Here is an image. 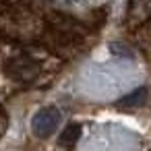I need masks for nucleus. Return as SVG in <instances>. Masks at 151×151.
Masks as SVG:
<instances>
[{"label": "nucleus", "instance_id": "7ed1b4c3", "mask_svg": "<svg viewBox=\"0 0 151 151\" xmlns=\"http://www.w3.org/2000/svg\"><path fill=\"white\" fill-rule=\"evenodd\" d=\"M79 134H81V126L79 124H70V126L64 128V134L60 137V143L66 145V147H73L77 143V139H79Z\"/></svg>", "mask_w": 151, "mask_h": 151}, {"label": "nucleus", "instance_id": "f03ea898", "mask_svg": "<svg viewBox=\"0 0 151 151\" xmlns=\"http://www.w3.org/2000/svg\"><path fill=\"white\" fill-rule=\"evenodd\" d=\"M60 124V112L56 108H44L33 116L31 128L37 137H50L52 132H56Z\"/></svg>", "mask_w": 151, "mask_h": 151}, {"label": "nucleus", "instance_id": "20e7f679", "mask_svg": "<svg viewBox=\"0 0 151 151\" xmlns=\"http://www.w3.org/2000/svg\"><path fill=\"white\" fill-rule=\"evenodd\" d=\"M145 89L141 87V89H137L134 93H130V95H126L122 101H120V106H139L141 101H143V97H145Z\"/></svg>", "mask_w": 151, "mask_h": 151}, {"label": "nucleus", "instance_id": "f257e3e1", "mask_svg": "<svg viewBox=\"0 0 151 151\" xmlns=\"http://www.w3.org/2000/svg\"><path fill=\"white\" fill-rule=\"evenodd\" d=\"M4 73H6L13 81L29 83V81H33V79L37 77V73H40V64H37L33 58L21 54V56L11 58V60L4 64Z\"/></svg>", "mask_w": 151, "mask_h": 151}]
</instances>
